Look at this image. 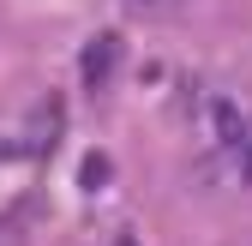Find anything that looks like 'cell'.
<instances>
[{"mask_svg": "<svg viewBox=\"0 0 252 246\" xmlns=\"http://www.w3.org/2000/svg\"><path fill=\"white\" fill-rule=\"evenodd\" d=\"M120 66V36H96V42H84V90H102Z\"/></svg>", "mask_w": 252, "mask_h": 246, "instance_id": "obj_1", "label": "cell"}, {"mask_svg": "<svg viewBox=\"0 0 252 246\" xmlns=\"http://www.w3.org/2000/svg\"><path fill=\"white\" fill-rule=\"evenodd\" d=\"M216 126H222V144H246V126H240V114L228 102H216Z\"/></svg>", "mask_w": 252, "mask_h": 246, "instance_id": "obj_2", "label": "cell"}, {"mask_svg": "<svg viewBox=\"0 0 252 246\" xmlns=\"http://www.w3.org/2000/svg\"><path fill=\"white\" fill-rule=\"evenodd\" d=\"M114 246H138V240H132V234H120V240H114Z\"/></svg>", "mask_w": 252, "mask_h": 246, "instance_id": "obj_3", "label": "cell"}, {"mask_svg": "<svg viewBox=\"0 0 252 246\" xmlns=\"http://www.w3.org/2000/svg\"><path fill=\"white\" fill-rule=\"evenodd\" d=\"M150 6H156V0H150Z\"/></svg>", "mask_w": 252, "mask_h": 246, "instance_id": "obj_4", "label": "cell"}]
</instances>
